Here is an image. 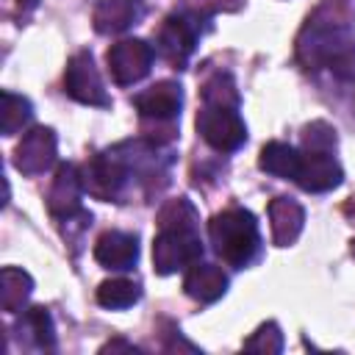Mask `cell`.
Instances as JSON below:
<instances>
[{
	"label": "cell",
	"instance_id": "23",
	"mask_svg": "<svg viewBox=\"0 0 355 355\" xmlns=\"http://www.w3.org/2000/svg\"><path fill=\"white\" fill-rule=\"evenodd\" d=\"M244 349H250V352H266V355L269 352H280L283 349V333H280V327L275 322L261 324L255 330V336L244 341Z\"/></svg>",
	"mask_w": 355,
	"mask_h": 355
},
{
	"label": "cell",
	"instance_id": "13",
	"mask_svg": "<svg viewBox=\"0 0 355 355\" xmlns=\"http://www.w3.org/2000/svg\"><path fill=\"white\" fill-rule=\"evenodd\" d=\"M305 225V211L297 200L291 197H275L269 202V227H272V241L277 247H288L297 241Z\"/></svg>",
	"mask_w": 355,
	"mask_h": 355
},
{
	"label": "cell",
	"instance_id": "16",
	"mask_svg": "<svg viewBox=\"0 0 355 355\" xmlns=\"http://www.w3.org/2000/svg\"><path fill=\"white\" fill-rule=\"evenodd\" d=\"M141 14L139 0H100L94 8V28L100 33H119L130 28Z\"/></svg>",
	"mask_w": 355,
	"mask_h": 355
},
{
	"label": "cell",
	"instance_id": "21",
	"mask_svg": "<svg viewBox=\"0 0 355 355\" xmlns=\"http://www.w3.org/2000/svg\"><path fill=\"white\" fill-rule=\"evenodd\" d=\"M25 324L33 336V341L42 347V349H53L55 347V327H53V316L47 308L36 305V308H28L25 311Z\"/></svg>",
	"mask_w": 355,
	"mask_h": 355
},
{
	"label": "cell",
	"instance_id": "19",
	"mask_svg": "<svg viewBox=\"0 0 355 355\" xmlns=\"http://www.w3.org/2000/svg\"><path fill=\"white\" fill-rule=\"evenodd\" d=\"M139 286L128 277H111L105 283H100L97 288V302L103 308H111V311H122V308H130L133 302H139Z\"/></svg>",
	"mask_w": 355,
	"mask_h": 355
},
{
	"label": "cell",
	"instance_id": "2",
	"mask_svg": "<svg viewBox=\"0 0 355 355\" xmlns=\"http://www.w3.org/2000/svg\"><path fill=\"white\" fill-rule=\"evenodd\" d=\"M297 55L308 69H344L355 61V39L341 22L313 19L297 39Z\"/></svg>",
	"mask_w": 355,
	"mask_h": 355
},
{
	"label": "cell",
	"instance_id": "25",
	"mask_svg": "<svg viewBox=\"0 0 355 355\" xmlns=\"http://www.w3.org/2000/svg\"><path fill=\"white\" fill-rule=\"evenodd\" d=\"M116 349L139 352V347H133V344H128V341H122V338H114V341H108V344H103V347H100V352H116Z\"/></svg>",
	"mask_w": 355,
	"mask_h": 355
},
{
	"label": "cell",
	"instance_id": "24",
	"mask_svg": "<svg viewBox=\"0 0 355 355\" xmlns=\"http://www.w3.org/2000/svg\"><path fill=\"white\" fill-rule=\"evenodd\" d=\"M305 150H322V153H333L336 147V130L327 122H311L302 133Z\"/></svg>",
	"mask_w": 355,
	"mask_h": 355
},
{
	"label": "cell",
	"instance_id": "6",
	"mask_svg": "<svg viewBox=\"0 0 355 355\" xmlns=\"http://www.w3.org/2000/svg\"><path fill=\"white\" fill-rule=\"evenodd\" d=\"M153 47L141 39H122L116 44H111L105 61H108V72L114 78V83L119 86H130L136 80H141L150 67H153Z\"/></svg>",
	"mask_w": 355,
	"mask_h": 355
},
{
	"label": "cell",
	"instance_id": "3",
	"mask_svg": "<svg viewBox=\"0 0 355 355\" xmlns=\"http://www.w3.org/2000/svg\"><path fill=\"white\" fill-rule=\"evenodd\" d=\"M208 236H211L214 252L236 269H244L255 258L258 244H261L258 222L244 208H230V211L216 214L208 222Z\"/></svg>",
	"mask_w": 355,
	"mask_h": 355
},
{
	"label": "cell",
	"instance_id": "18",
	"mask_svg": "<svg viewBox=\"0 0 355 355\" xmlns=\"http://www.w3.org/2000/svg\"><path fill=\"white\" fill-rule=\"evenodd\" d=\"M261 169L275 175V178H291L297 175V166H300V153L291 147V144H283V141H269L263 144L261 150V158H258Z\"/></svg>",
	"mask_w": 355,
	"mask_h": 355
},
{
	"label": "cell",
	"instance_id": "22",
	"mask_svg": "<svg viewBox=\"0 0 355 355\" xmlns=\"http://www.w3.org/2000/svg\"><path fill=\"white\" fill-rule=\"evenodd\" d=\"M202 100H205V105H233V108L239 103L233 80L227 75H214L202 89Z\"/></svg>",
	"mask_w": 355,
	"mask_h": 355
},
{
	"label": "cell",
	"instance_id": "5",
	"mask_svg": "<svg viewBox=\"0 0 355 355\" xmlns=\"http://www.w3.org/2000/svg\"><path fill=\"white\" fill-rule=\"evenodd\" d=\"M64 92L83 103V105H108V92L103 83L100 69L94 67L92 53L80 50L67 61V72H64Z\"/></svg>",
	"mask_w": 355,
	"mask_h": 355
},
{
	"label": "cell",
	"instance_id": "20",
	"mask_svg": "<svg viewBox=\"0 0 355 355\" xmlns=\"http://www.w3.org/2000/svg\"><path fill=\"white\" fill-rule=\"evenodd\" d=\"M33 116V108H31V100L22 97V94H11V92H3V105H0V125H3V133L6 136H14L19 133Z\"/></svg>",
	"mask_w": 355,
	"mask_h": 355
},
{
	"label": "cell",
	"instance_id": "12",
	"mask_svg": "<svg viewBox=\"0 0 355 355\" xmlns=\"http://www.w3.org/2000/svg\"><path fill=\"white\" fill-rule=\"evenodd\" d=\"M136 258H139V244H136V236H130V233L108 230L94 244V261L105 269L125 272L136 263Z\"/></svg>",
	"mask_w": 355,
	"mask_h": 355
},
{
	"label": "cell",
	"instance_id": "1",
	"mask_svg": "<svg viewBox=\"0 0 355 355\" xmlns=\"http://www.w3.org/2000/svg\"><path fill=\"white\" fill-rule=\"evenodd\" d=\"M197 214L186 197L172 200L161 211V233L153 241V266L158 275H172L178 269H189L202 258L200 236L194 233Z\"/></svg>",
	"mask_w": 355,
	"mask_h": 355
},
{
	"label": "cell",
	"instance_id": "10",
	"mask_svg": "<svg viewBox=\"0 0 355 355\" xmlns=\"http://www.w3.org/2000/svg\"><path fill=\"white\" fill-rule=\"evenodd\" d=\"M80 194H83L80 172L75 166H69V164H61L58 172H55V178H53L50 194H47L50 214L69 222V216L80 211Z\"/></svg>",
	"mask_w": 355,
	"mask_h": 355
},
{
	"label": "cell",
	"instance_id": "14",
	"mask_svg": "<svg viewBox=\"0 0 355 355\" xmlns=\"http://www.w3.org/2000/svg\"><path fill=\"white\" fill-rule=\"evenodd\" d=\"M183 288L197 302H216L227 291V275L216 263H191L183 277Z\"/></svg>",
	"mask_w": 355,
	"mask_h": 355
},
{
	"label": "cell",
	"instance_id": "15",
	"mask_svg": "<svg viewBox=\"0 0 355 355\" xmlns=\"http://www.w3.org/2000/svg\"><path fill=\"white\" fill-rule=\"evenodd\" d=\"M136 108L141 116L147 119H172L178 111H180V103H183V94H180V86L178 83H155L150 86L147 92L136 94Z\"/></svg>",
	"mask_w": 355,
	"mask_h": 355
},
{
	"label": "cell",
	"instance_id": "9",
	"mask_svg": "<svg viewBox=\"0 0 355 355\" xmlns=\"http://www.w3.org/2000/svg\"><path fill=\"white\" fill-rule=\"evenodd\" d=\"M128 178V169L108 153H100L94 155L83 169H80V183H83V191L100 197V200H111L116 197V191L122 189Z\"/></svg>",
	"mask_w": 355,
	"mask_h": 355
},
{
	"label": "cell",
	"instance_id": "4",
	"mask_svg": "<svg viewBox=\"0 0 355 355\" xmlns=\"http://www.w3.org/2000/svg\"><path fill=\"white\" fill-rule=\"evenodd\" d=\"M197 130L219 153H233L247 139V128L233 105H205L197 114Z\"/></svg>",
	"mask_w": 355,
	"mask_h": 355
},
{
	"label": "cell",
	"instance_id": "7",
	"mask_svg": "<svg viewBox=\"0 0 355 355\" xmlns=\"http://www.w3.org/2000/svg\"><path fill=\"white\" fill-rule=\"evenodd\" d=\"M55 150H58V139L50 128H33L28 130L17 150H14V166L22 172V175H42L53 166L55 161Z\"/></svg>",
	"mask_w": 355,
	"mask_h": 355
},
{
	"label": "cell",
	"instance_id": "26",
	"mask_svg": "<svg viewBox=\"0 0 355 355\" xmlns=\"http://www.w3.org/2000/svg\"><path fill=\"white\" fill-rule=\"evenodd\" d=\"M352 255H355V241H352Z\"/></svg>",
	"mask_w": 355,
	"mask_h": 355
},
{
	"label": "cell",
	"instance_id": "8",
	"mask_svg": "<svg viewBox=\"0 0 355 355\" xmlns=\"http://www.w3.org/2000/svg\"><path fill=\"white\" fill-rule=\"evenodd\" d=\"M294 180L305 191H330L344 180V172L330 153L305 150V153H300V166H297Z\"/></svg>",
	"mask_w": 355,
	"mask_h": 355
},
{
	"label": "cell",
	"instance_id": "17",
	"mask_svg": "<svg viewBox=\"0 0 355 355\" xmlns=\"http://www.w3.org/2000/svg\"><path fill=\"white\" fill-rule=\"evenodd\" d=\"M33 291V277L19 266H3L0 272V302L3 311L19 313Z\"/></svg>",
	"mask_w": 355,
	"mask_h": 355
},
{
	"label": "cell",
	"instance_id": "11",
	"mask_svg": "<svg viewBox=\"0 0 355 355\" xmlns=\"http://www.w3.org/2000/svg\"><path fill=\"white\" fill-rule=\"evenodd\" d=\"M194 42H197V31L194 25L186 19V17H169L161 31H158V50L161 55L175 64L178 69L186 64V58L191 55L194 50Z\"/></svg>",
	"mask_w": 355,
	"mask_h": 355
}]
</instances>
